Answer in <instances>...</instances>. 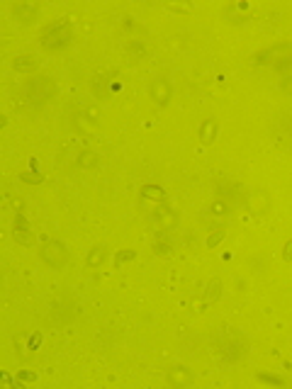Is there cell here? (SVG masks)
Listing matches in <instances>:
<instances>
[{
    "label": "cell",
    "mask_w": 292,
    "mask_h": 389,
    "mask_svg": "<svg viewBox=\"0 0 292 389\" xmlns=\"http://www.w3.org/2000/svg\"><path fill=\"white\" fill-rule=\"evenodd\" d=\"M71 39H73V32H71V24L66 20H59V22L49 24L42 34V46L49 49V51H59V49H64V46L71 44Z\"/></svg>",
    "instance_id": "1"
},
{
    "label": "cell",
    "mask_w": 292,
    "mask_h": 389,
    "mask_svg": "<svg viewBox=\"0 0 292 389\" xmlns=\"http://www.w3.org/2000/svg\"><path fill=\"white\" fill-rule=\"evenodd\" d=\"M54 93H56V83L46 76L32 78L27 83V100L32 102V105H44L46 100L54 98Z\"/></svg>",
    "instance_id": "2"
},
{
    "label": "cell",
    "mask_w": 292,
    "mask_h": 389,
    "mask_svg": "<svg viewBox=\"0 0 292 389\" xmlns=\"http://www.w3.org/2000/svg\"><path fill=\"white\" fill-rule=\"evenodd\" d=\"M219 355L224 357L226 363H236L239 357L244 355V350H246V343H244V338L236 334V331H226V334H222V338H219Z\"/></svg>",
    "instance_id": "3"
},
{
    "label": "cell",
    "mask_w": 292,
    "mask_h": 389,
    "mask_svg": "<svg viewBox=\"0 0 292 389\" xmlns=\"http://www.w3.org/2000/svg\"><path fill=\"white\" fill-rule=\"evenodd\" d=\"M42 260H44L49 267H54V270H59V267L66 265L68 260V248L64 241H49V244H44V248H42Z\"/></svg>",
    "instance_id": "4"
},
{
    "label": "cell",
    "mask_w": 292,
    "mask_h": 389,
    "mask_svg": "<svg viewBox=\"0 0 292 389\" xmlns=\"http://www.w3.org/2000/svg\"><path fill=\"white\" fill-rule=\"evenodd\" d=\"M15 241L22 246H32V241H34L32 231H30V224H27L22 212H17V217H15Z\"/></svg>",
    "instance_id": "5"
},
{
    "label": "cell",
    "mask_w": 292,
    "mask_h": 389,
    "mask_svg": "<svg viewBox=\"0 0 292 389\" xmlns=\"http://www.w3.org/2000/svg\"><path fill=\"white\" fill-rule=\"evenodd\" d=\"M214 192H217V200L241 202V188H239V185H234V183H226V180H222V183H217Z\"/></svg>",
    "instance_id": "6"
},
{
    "label": "cell",
    "mask_w": 292,
    "mask_h": 389,
    "mask_svg": "<svg viewBox=\"0 0 292 389\" xmlns=\"http://www.w3.org/2000/svg\"><path fill=\"white\" fill-rule=\"evenodd\" d=\"M154 222L158 224V229H161V231H168V229H173V226L178 224V214H176L173 210L158 207V210L154 212Z\"/></svg>",
    "instance_id": "7"
},
{
    "label": "cell",
    "mask_w": 292,
    "mask_h": 389,
    "mask_svg": "<svg viewBox=\"0 0 292 389\" xmlns=\"http://www.w3.org/2000/svg\"><path fill=\"white\" fill-rule=\"evenodd\" d=\"M12 12H15V17L20 20V22L30 24L37 20V12H39V8L34 5V3H20V5H15L12 8Z\"/></svg>",
    "instance_id": "8"
},
{
    "label": "cell",
    "mask_w": 292,
    "mask_h": 389,
    "mask_svg": "<svg viewBox=\"0 0 292 389\" xmlns=\"http://www.w3.org/2000/svg\"><path fill=\"white\" fill-rule=\"evenodd\" d=\"M151 95H154V102L166 105V102L170 100V85L163 80V78H156V80L151 83Z\"/></svg>",
    "instance_id": "9"
},
{
    "label": "cell",
    "mask_w": 292,
    "mask_h": 389,
    "mask_svg": "<svg viewBox=\"0 0 292 389\" xmlns=\"http://www.w3.org/2000/svg\"><path fill=\"white\" fill-rule=\"evenodd\" d=\"M168 384L170 387H188V384H192L190 370H185V367H173L168 372Z\"/></svg>",
    "instance_id": "10"
},
{
    "label": "cell",
    "mask_w": 292,
    "mask_h": 389,
    "mask_svg": "<svg viewBox=\"0 0 292 389\" xmlns=\"http://www.w3.org/2000/svg\"><path fill=\"white\" fill-rule=\"evenodd\" d=\"M98 163H100V156L95 154V151H88V148H85V151H80L78 161H76V166H78L80 170H90V168H95Z\"/></svg>",
    "instance_id": "11"
},
{
    "label": "cell",
    "mask_w": 292,
    "mask_h": 389,
    "mask_svg": "<svg viewBox=\"0 0 292 389\" xmlns=\"http://www.w3.org/2000/svg\"><path fill=\"white\" fill-rule=\"evenodd\" d=\"M275 71H278V76H280L285 83H290L292 80V56H282L280 61L275 64Z\"/></svg>",
    "instance_id": "12"
},
{
    "label": "cell",
    "mask_w": 292,
    "mask_h": 389,
    "mask_svg": "<svg viewBox=\"0 0 292 389\" xmlns=\"http://www.w3.org/2000/svg\"><path fill=\"white\" fill-rule=\"evenodd\" d=\"M141 197L144 200H154V202H163L166 200V192L161 188H156V185H144L141 188Z\"/></svg>",
    "instance_id": "13"
},
{
    "label": "cell",
    "mask_w": 292,
    "mask_h": 389,
    "mask_svg": "<svg viewBox=\"0 0 292 389\" xmlns=\"http://www.w3.org/2000/svg\"><path fill=\"white\" fill-rule=\"evenodd\" d=\"M34 68H37V58H34V56L24 54V56H17V58H15V71L27 73V71H34Z\"/></svg>",
    "instance_id": "14"
},
{
    "label": "cell",
    "mask_w": 292,
    "mask_h": 389,
    "mask_svg": "<svg viewBox=\"0 0 292 389\" xmlns=\"http://www.w3.org/2000/svg\"><path fill=\"white\" fill-rule=\"evenodd\" d=\"M102 260H105V246H95V248L88 253V258H85V265H88V267H98Z\"/></svg>",
    "instance_id": "15"
},
{
    "label": "cell",
    "mask_w": 292,
    "mask_h": 389,
    "mask_svg": "<svg viewBox=\"0 0 292 389\" xmlns=\"http://www.w3.org/2000/svg\"><path fill=\"white\" fill-rule=\"evenodd\" d=\"M163 233L166 231H161L156 238H154V251H156L158 256H168L170 253V238H166Z\"/></svg>",
    "instance_id": "16"
},
{
    "label": "cell",
    "mask_w": 292,
    "mask_h": 389,
    "mask_svg": "<svg viewBox=\"0 0 292 389\" xmlns=\"http://www.w3.org/2000/svg\"><path fill=\"white\" fill-rule=\"evenodd\" d=\"M214 136H217V124L212 119L202 122V127H200V139H202L205 144H210V141H214Z\"/></svg>",
    "instance_id": "17"
},
{
    "label": "cell",
    "mask_w": 292,
    "mask_h": 389,
    "mask_svg": "<svg viewBox=\"0 0 292 389\" xmlns=\"http://www.w3.org/2000/svg\"><path fill=\"white\" fill-rule=\"evenodd\" d=\"M93 93H95L98 98H107V78L95 76V80H93Z\"/></svg>",
    "instance_id": "18"
},
{
    "label": "cell",
    "mask_w": 292,
    "mask_h": 389,
    "mask_svg": "<svg viewBox=\"0 0 292 389\" xmlns=\"http://www.w3.org/2000/svg\"><path fill=\"white\" fill-rule=\"evenodd\" d=\"M219 292H222V282L219 280H210L207 282V302H212V300H219Z\"/></svg>",
    "instance_id": "19"
},
{
    "label": "cell",
    "mask_w": 292,
    "mask_h": 389,
    "mask_svg": "<svg viewBox=\"0 0 292 389\" xmlns=\"http://www.w3.org/2000/svg\"><path fill=\"white\" fill-rule=\"evenodd\" d=\"M20 180H24V183H30V185H39V183H42V173H22V175H20Z\"/></svg>",
    "instance_id": "20"
},
{
    "label": "cell",
    "mask_w": 292,
    "mask_h": 389,
    "mask_svg": "<svg viewBox=\"0 0 292 389\" xmlns=\"http://www.w3.org/2000/svg\"><path fill=\"white\" fill-rule=\"evenodd\" d=\"M260 382H266V384H278V387H282L285 384V379L282 377H275V375H258Z\"/></svg>",
    "instance_id": "21"
},
{
    "label": "cell",
    "mask_w": 292,
    "mask_h": 389,
    "mask_svg": "<svg viewBox=\"0 0 292 389\" xmlns=\"http://www.w3.org/2000/svg\"><path fill=\"white\" fill-rule=\"evenodd\" d=\"M134 256H136V253H134V251H129V248H127V251H120V256H117V260H114V263H117V265H122V263H127V260H132Z\"/></svg>",
    "instance_id": "22"
},
{
    "label": "cell",
    "mask_w": 292,
    "mask_h": 389,
    "mask_svg": "<svg viewBox=\"0 0 292 389\" xmlns=\"http://www.w3.org/2000/svg\"><path fill=\"white\" fill-rule=\"evenodd\" d=\"M222 238H224V231H222V229H217V231H214L212 236H210V238H207V246H210V248H214V246L219 244V241H222Z\"/></svg>",
    "instance_id": "23"
},
{
    "label": "cell",
    "mask_w": 292,
    "mask_h": 389,
    "mask_svg": "<svg viewBox=\"0 0 292 389\" xmlns=\"http://www.w3.org/2000/svg\"><path fill=\"white\" fill-rule=\"evenodd\" d=\"M129 51H132V54H144V44H141V42H139V39H134V42H132V44H129Z\"/></svg>",
    "instance_id": "24"
},
{
    "label": "cell",
    "mask_w": 292,
    "mask_h": 389,
    "mask_svg": "<svg viewBox=\"0 0 292 389\" xmlns=\"http://www.w3.org/2000/svg\"><path fill=\"white\" fill-rule=\"evenodd\" d=\"M282 258H285L287 263L292 260V241H287V244L282 246Z\"/></svg>",
    "instance_id": "25"
},
{
    "label": "cell",
    "mask_w": 292,
    "mask_h": 389,
    "mask_svg": "<svg viewBox=\"0 0 292 389\" xmlns=\"http://www.w3.org/2000/svg\"><path fill=\"white\" fill-rule=\"evenodd\" d=\"M20 377H22V379H27V382H32V379H34V375H30V372H20Z\"/></svg>",
    "instance_id": "26"
}]
</instances>
